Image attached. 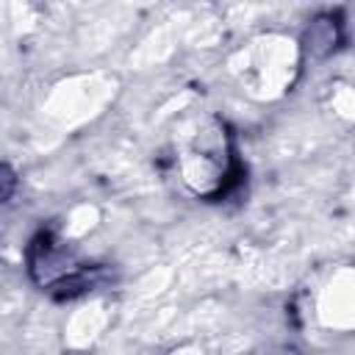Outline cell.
Listing matches in <instances>:
<instances>
[{
    "mask_svg": "<svg viewBox=\"0 0 355 355\" xmlns=\"http://www.w3.org/2000/svg\"><path fill=\"white\" fill-rule=\"evenodd\" d=\"M11 189H14V172L11 166H3V200H11Z\"/></svg>",
    "mask_w": 355,
    "mask_h": 355,
    "instance_id": "1",
    "label": "cell"
}]
</instances>
